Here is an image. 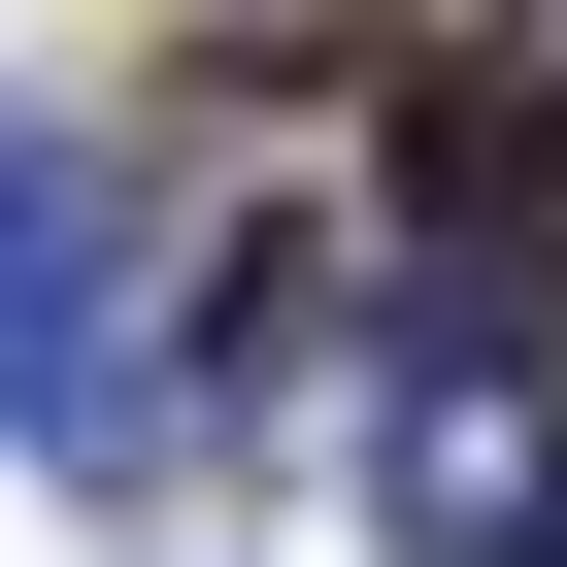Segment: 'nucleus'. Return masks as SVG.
Instances as JSON below:
<instances>
[{"label": "nucleus", "instance_id": "nucleus-1", "mask_svg": "<svg viewBox=\"0 0 567 567\" xmlns=\"http://www.w3.org/2000/svg\"><path fill=\"white\" fill-rule=\"evenodd\" d=\"M0 401H34V434H134L101 401V301H68V134L34 101H0Z\"/></svg>", "mask_w": 567, "mask_h": 567}]
</instances>
